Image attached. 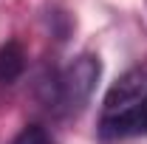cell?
I'll return each instance as SVG.
<instances>
[{"mask_svg":"<svg viewBox=\"0 0 147 144\" xmlns=\"http://www.w3.org/2000/svg\"><path fill=\"white\" fill-rule=\"evenodd\" d=\"M102 76V62L93 54H79L71 59L62 71L51 79L48 105H54L59 113H79L91 102L96 82Z\"/></svg>","mask_w":147,"mask_h":144,"instance_id":"cell-1","label":"cell"},{"mask_svg":"<svg viewBox=\"0 0 147 144\" xmlns=\"http://www.w3.org/2000/svg\"><path fill=\"white\" fill-rule=\"evenodd\" d=\"M11 144H54V139L45 133V127L28 124V127H23L17 136L11 139Z\"/></svg>","mask_w":147,"mask_h":144,"instance_id":"cell-5","label":"cell"},{"mask_svg":"<svg viewBox=\"0 0 147 144\" xmlns=\"http://www.w3.org/2000/svg\"><path fill=\"white\" fill-rule=\"evenodd\" d=\"M26 71V51L17 40H9L0 45V85H11Z\"/></svg>","mask_w":147,"mask_h":144,"instance_id":"cell-4","label":"cell"},{"mask_svg":"<svg viewBox=\"0 0 147 144\" xmlns=\"http://www.w3.org/2000/svg\"><path fill=\"white\" fill-rule=\"evenodd\" d=\"M102 139H133V136H147V93L133 105L130 110L110 116L99 122Z\"/></svg>","mask_w":147,"mask_h":144,"instance_id":"cell-3","label":"cell"},{"mask_svg":"<svg viewBox=\"0 0 147 144\" xmlns=\"http://www.w3.org/2000/svg\"><path fill=\"white\" fill-rule=\"evenodd\" d=\"M144 93H147V68H130V71L122 73V76L113 82V88L108 90L102 119H110V116H119V113L130 110Z\"/></svg>","mask_w":147,"mask_h":144,"instance_id":"cell-2","label":"cell"}]
</instances>
